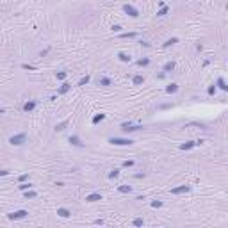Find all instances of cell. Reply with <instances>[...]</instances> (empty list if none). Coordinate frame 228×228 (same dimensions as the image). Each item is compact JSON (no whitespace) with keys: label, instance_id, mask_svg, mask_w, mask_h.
Masks as SVG:
<instances>
[{"label":"cell","instance_id":"1","mask_svg":"<svg viewBox=\"0 0 228 228\" xmlns=\"http://www.w3.org/2000/svg\"><path fill=\"white\" fill-rule=\"evenodd\" d=\"M27 141V134L22 132V134H14V136L9 137V144H13V146H22V144Z\"/></svg>","mask_w":228,"mask_h":228},{"label":"cell","instance_id":"2","mask_svg":"<svg viewBox=\"0 0 228 228\" xmlns=\"http://www.w3.org/2000/svg\"><path fill=\"white\" fill-rule=\"evenodd\" d=\"M109 143L112 146H130V144H134V141L127 137H109Z\"/></svg>","mask_w":228,"mask_h":228},{"label":"cell","instance_id":"3","mask_svg":"<svg viewBox=\"0 0 228 228\" xmlns=\"http://www.w3.org/2000/svg\"><path fill=\"white\" fill-rule=\"evenodd\" d=\"M144 127L143 125H132L130 121H125V123H121V130L125 132V134H130V132H137V130H143Z\"/></svg>","mask_w":228,"mask_h":228},{"label":"cell","instance_id":"4","mask_svg":"<svg viewBox=\"0 0 228 228\" xmlns=\"http://www.w3.org/2000/svg\"><path fill=\"white\" fill-rule=\"evenodd\" d=\"M29 216V212L25 209H20L16 212H11V214H7V219H11V221H16V219H25V217Z\"/></svg>","mask_w":228,"mask_h":228},{"label":"cell","instance_id":"5","mask_svg":"<svg viewBox=\"0 0 228 228\" xmlns=\"http://www.w3.org/2000/svg\"><path fill=\"white\" fill-rule=\"evenodd\" d=\"M123 11H125L130 18H137V16H139V9L134 7L132 4H125V5H123Z\"/></svg>","mask_w":228,"mask_h":228},{"label":"cell","instance_id":"6","mask_svg":"<svg viewBox=\"0 0 228 228\" xmlns=\"http://www.w3.org/2000/svg\"><path fill=\"white\" fill-rule=\"evenodd\" d=\"M68 141H70V144H71V146H77V148H82V146H84V143H82V139H80L79 136H75V134H73V136H70V137H68Z\"/></svg>","mask_w":228,"mask_h":228},{"label":"cell","instance_id":"7","mask_svg":"<svg viewBox=\"0 0 228 228\" xmlns=\"http://www.w3.org/2000/svg\"><path fill=\"white\" fill-rule=\"evenodd\" d=\"M191 191V185H178V187H173L171 194H184V193H189Z\"/></svg>","mask_w":228,"mask_h":228},{"label":"cell","instance_id":"8","mask_svg":"<svg viewBox=\"0 0 228 228\" xmlns=\"http://www.w3.org/2000/svg\"><path fill=\"white\" fill-rule=\"evenodd\" d=\"M100 200H102V194H100V193H91V194L86 196V201H87V203H96V201H100Z\"/></svg>","mask_w":228,"mask_h":228},{"label":"cell","instance_id":"9","mask_svg":"<svg viewBox=\"0 0 228 228\" xmlns=\"http://www.w3.org/2000/svg\"><path fill=\"white\" fill-rule=\"evenodd\" d=\"M57 216H59V217H64V219H68V217H71V210L66 209V207H59V209H57Z\"/></svg>","mask_w":228,"mask_h":228},{"label":"cell","instance_id":"10","mask_svg":"<svg viewBox=\"0 0 228 228\" xmlns=\"http://www.w3.org/2000/svg\"><path fill=\"white\" fill-rule=\"evenodd\" d=\"M36 105H38V102H36V100H29V102L23 103V111H25V112H30V111H34V109H36Z\"/></svg>","mask_w":228,"mask_h":228},{"label":"cell","instance_id":"11","mask_svg":"<svg viewBox=\"0 0 228 228\" xmlns=\"http://www.w3.org/2000/svg\"><path fill=\"white\" fill-rule=\"evenodd\" d=\"M214 86H216V87H219V89H221V91H225V93L228 91V86H226V80H225L223 77H219V79H217Z\"/></svg>","mask_w":228,"mask_h":228},{"label":"cell","instance_id":"12","mask_svg":"<svg viewBox=\"0 0 228 228\" xmlns=\"http://www.w3.org/2000/svg\"><path fill=\"white\" fill-rule=\"evenodd\" d=\"M194 146H196V141H185V143H182V144H180V150L189 152V150H193Z\"/></svg>","mask_w":228,"mask_h":228},{"label":"cell","instance_id":"13","mask_svg":"<svg viewBox=\"0 0 228 228\" xmlns=\"http://www.w3.org/2000/svg\"><path fill=\"white\" fill-rule=\"evenodd\" d=\"M175 61H168V63H166L164 66H162V73H169V71H173L175 70Z\"/></svg>","mask_w":228,"mask_h":228},{"label":"cell","instance_id":"14","mask_svg":"<svg viewBox=\"0 0 228 228\" xmlns=\"http://www.w3.org/2000/svg\"><path fill=\"white\" fill-rule=\"evenodd\" d=\"M107 118V114H103V112H100V114H95V116H93V119H91V123L93 125H98L100 121H103Z\"/></svg>","mask_w":228,"mask_h":228},{"label":"cell","instance_id":"15","mask_svg":"<svg viewBox=\"0 0 228 228\" xmlns=\"http://www.w3.org/2000/svg\"><path fill=\"white\" fill-rule=\"evenodd\" d=\"M177 91H178V84H175V82H171V84L166 86V93H168V95H175Z\"/></svg>","mask_w":228,"mask_h":228},{"label":"cell","instance_id":"16","mask_svg":"<svg viewBox=\"0 0 228 228\" xmlns=\"http://www.w3.org/2000/svg\"><path fill=\"white\" fill-rule=\"evenodd\" d=\"M118 59L121 61V63H130L132 61V57L127 54V52H118Z\"/></svg>","mask_w":228,"mask_h":228},{"label":"cell","instance_id":"17","mask_svg":"<svg viewBox=\"0 0 228 228\" xmlns=\"http://www.w3.org/2000/svg\"><path fill=\"white\" fill-rule=\"evenodd\" d=\"M168 13H169V5H168V4H164V5L159 9V11H157V18H162V16H166Z\"/></svg>","mask_w":228,"mask_h":228},{"label":"cell","instance_id":"18","mask_svg":"<svg viewBox=\"0 0 228 228\" xmlns=\"http://www.w3.org/2000/svg\"><path fill=\"white\" fill-rule=\"evenodd\" d=\"M70 89H71V84H70V82H64V84L59 87V91H57V93H59V95H66V93H68Z\"/></svg>","mask_w":228,"mask_h":228},{"label":"cell","instance_id":"19","mask_svg":"<svg viewBox=\"0 0 228 228\" xmlns=\"http://www.w3.org/2000/svg\"><path fill=\"white\" fill-rule=\"evenodd\" d=\"M98 84L103 86V87H109V86H112V80H111L109 77H102V79L98 80Z\"/></svg>","mask_w":228,"mask_h":228},{"label":"cell","instance_id":"20","mask_svg":"<svg viewBox=\"0 0 228 228\" xmlns=\"http://www.w3.org/2000/svg\"><path fill=\"white\" fill-rule=\"evenodd\" d=\"M118 191L123 194H130L132 193V185H118Z\"/></svg>","mask_w":228,"mask_h":228},{"label":"cell","instance_id":"21","mask_svg":"<svg viewBox=\"0 0 228 228\" xmlns=\"http://www.w3.org/2000/svg\"><path fill=\"white\" fill-rule=\"evenodd\" d=\"M132 82H134V86H141L143 82H144V77L143 75H134L132 77Z\"/></svg>","mask_w":228,"mask_h":228},{"label":"cell","instance_id":"22","mask_svg":"<svg viewBox=\"0 0 228 228\" xmlns=\"http://www.w3.org/2000/svg\"><path fill=\"white\" fill-rule=\"evenodd\" d=\"M175 43H178V38H169V39L162 45V48H169V46H173Z\"/></svg>","mask_w":228,"mask_h":228},{"label":"cell","instance_id":"23","mask_svg":"<svg viewBox=\"0 0 228 228\" xmlns=\"http://www.w3.org/2000/svg\"><path fill=\"white\" fill-rule=\"evenodd\" d=\"M66 127H68V119H64V121L57 123V125H55V132H63V130H64Z\"/></svg>","mask_w":228,"mask_h":228},{"label":"cell","instance_id":"24","mask_svg":"<svg viewBox=\"0 0 228 228\" xmlns=\"http://www.w3.org/2000/svg\"><path fill=\"white\" fill-rule=\"evenodd\" d=\"M30 187H32V184H30V182H23V184L18 185V189L23 191V193H25V191H30Z\"/></svg>","mask_w":228,"mask_h":228},{"label":"cell","instance_id":"25","mask_svg":"<svg viewBox=\"0 0 228 228\" xmlns=\"http://www.w3.org/2000/svg\"><path fill=\"white\" fill-rule=\"evenodd\" d=\"M23 196H25V200H34L36 196H38V193H36V191H25Z\"/></svg>","mask_w":228,"mask_h":228},{"label":"cell","instance_id":"26","mask_svg":"<svg viewBox=\"0 0 228 228\" xmlns=\"http://www.w3.org/2000/svg\"><path fill=\"white\" fill-rule=\"evenodd\" d=\"M148 64H150V59H148V57H143V59H139V61H137V66H141V68L148 66Z\"/></svg>","mask_w":228,"mask_h":228},{"label":"cell","instance_id":"27","mask_svg":"<svg viewBox=\"0 0 228 228\" xmlns=\"http://www.w3.org/2000/svg\"><path fill=\"white\" fill-rule=\"evenodd\" d=\"M66 77H68V71H64V70H63V71H57V73H55V79H57V80H64Z\"/></svg>","mask_w":228,"mask_h":228},{"label":"cell","instance_id":"28","mask_svg":"<svg viewBox=\"0 0 228 228\" xmlns=\"http://www.w3.org/2000/svg\"><path fill=\"white\" fill-rule=\"evenodd\" d=\"M132 225H134V226H136V228H141V226L144 225V221H143V217H136V219H134V221H132Z\"/></svg>","mask_w":228,"mask_h":228},{"label":"cell","instance_id":"29","mask_svg":"<svg viewBox=\"0 0 228 228\" xmlns=\"http://www.w3.org/2000/svg\"><path fill=\"white\" fill-rule=\"evenodd\" d=\"M136 36H137L136 32H121V34H119V38H123V39H127V38L132 39V38H136Z\"/></svg>","mask_w":228,"mask_h":228},{"label":"cell","instance_id":"30","mask_svg":"<svg viewBox=\"0 0 228 228\" xmlns=\"http://www.w3.org/2000/svg\"><path fill=\"white\" fill-rule=\"evenodd\" d=\"M89 79H91L89 75H86V77H82V79H80V80L77 82V86H86V84H87V82H89Z\"/></svg>","mask_w":228,"mask_h":228},{"label":"cell","instance_id":"31","mask_svg":"<svg viewBox=\"0 0 228 228\" xmlns=\"http://www.w3.org/2000/svg\"><path fill=\"white\" fill-rule=\"evenodd\" d=\"M119 177V169H112L111 173H109V178L111 180H114V178H118Z\"/></svg>","mask_w":228,"mask_h":228},{"label":"cell","instance_id":"32","mask_svg":"<svg viewBox=\"0 0 228 228\" xmlns=\"http://www.w3.org/2000/svg\"><path fill=\"white\" fill-rule=\"evenodd\" d=\"M207 93H209V95H210V96H214V95H216V93H217V87H216V86L212 84V86H209V89H207Z\"/></svg>","mask_w":228,"mask_h":228},{"label":"cell","instance_id":"33","mask_svg":"<svg viewBox=\"0 0 228 228\" xmlns=\"http://www.w3.org/2000/svg\"><path fill=\"white\" fill-rule=\"evenodd\" d=\"M150 205L153 207V209H160V207H162V201H160V200H153Z\"/></svg>","mask_w":228,"mask_h":228},{"label":"cell","instance_id":"34","mask_svg":"<svg viewBox=\"0 0 228 228\" xmlns=\"http://www.w3.org/2000/svg\"><path fill=\"white\" fill-rule=\"evenodd\" d=\"M111 30H112V32H119V34H121L123 27H121V25H112V27H111Z\"/></svg>","mask_w":228,"mask_h":228},{"label":"cell","instance_id":"35","mask_svg":"<svg viewBox=\"0 0 228 228\" xmlns=\"http://www.w3.org/2000/svg\"><path fill=\"white\" fill-rule=\"evenodd\" d=\"M18 180L22 182V184H23V182H27V180H29V173H23V175H20V177H18Z\"/></svg>","mask_w":228,"mask_h":228},{"label":"cell","instance_id":"36","mask_svg":"<svg viewBox=\"0 0 228 228\" xmlns=\"http://www.w3.org/2000/svg\"><path fill=\"white\" fill-rule=\"evenodd\" d=\"M123 168H132V166H134V160H123Z\"/></svg>","mask_w":228,"mask_h":228},{"label":"cell","instance_id":"37","mask_svg":"<svg viewBox=\"0 0 228 228\" xmlns=\"http://www.w3.org/2000/svg\"><path fill=\"white\" fill-rule=\"evenodd\" d=\"M7 175H9L7 169H0V177H7Z\"/></svg>","mask_w":228,"mask_h":228},{"label":"cell","instance_id":"38","mask_svg":"<svg viewBox=\"0 0 228 228\" xmlns=\"http://www.w3.org/2000/svg\"><path fill=\"white\" fill-rule=\"evenodd\" d=\"M95 225H103V219L100 217V219H95Z\"/></svg>","mask_w":228,"mask_h":228},{"label":"cell","instance_id":"39","mask_svg":"<svg viewBox=\"0 0 228 228\" xmlns=\"http://www.w3.org/2000/svg\"><path fill=\"white\" fill-rule=\"evenodd\" d=\"M107 228H111V226H107Z\"/></svg>","mask_w":228,"mask_h":228}]
</instances>
